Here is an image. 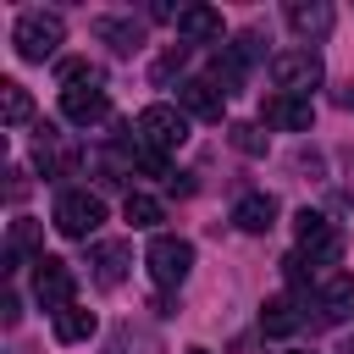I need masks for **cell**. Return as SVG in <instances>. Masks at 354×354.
<instances>
[{
    "mask_svg": "<svg viewBox=\"0 0 354 354\" xmlns=\"http://www.w3.org/2000/svg\"><path fill=\"white\" fill-rule=\"evenodd\" d=\"M61 39H66V22L55 11H22L17 28H11V44H17L22 61H50L61 50Z\"/></svg>",
    "mask_w": 354,
    "mask_h": 354,
    "instance_id": "cell-1",
    "label": "cell"
},
{
    "mask_svg": "<svg viewBox=\"0 0 354 354\" xmlns=\"http://www.w3.org/2000/svg\"><path fill=\"white\" fill-rule=\"evenodd\" d=\"M133 133H138V144H144V149L171 155V149H183V144H188V116H183L177 105H144V111L133 116Z\"/></svg>",
    "mask_w": 354,
    "mask_h": 354,
    "instance_id": "cell-2",
    "label": "cell"
},
{
    "mask_svg": "<svg viewBox=\"0 0 354 354\" xmlns=\"http://www.w3.org/2000/svg\"><path fill=\"white\" fill-rule=\"evenodd\" d=\"M144 266H149V282L171 293V288H183V277L194 271V243H188V238H171V232H155Z\"/></svg>",
    "mask_w": 354,
    "mask_h": 354,
    "instance_id": "cell-3",
    "label": "cell"
},
{
    "mask_svg": "<svg viewBox=\"0 0 354 354\" xmlns=\"http://www.w3.org/2000/svg\"><path fill=\"white\" fill-rule=\"evenodd\" d=\"M55 232L61 238H88V232H100V221H105V199L100 194H88V188H66L61 199H55Z\"/></svg>",
    "mask_w": 354,
    "mask_h": 354,
    "instance_id": "cell-4",
    "label": "cell"
},
{
    "mask_svg": "<svg viewBox=\"0 0 354 354\" xmlns=\"http://www.w3.org/2000/svg\"><path fill=\"white\" fill-rule=\"evenodd\" d=\"M266 72H271L277 94H310L321 83V55L315 50H277L266 61Z\"/></svg>",
    "mask_w": 354,
    "mask_h": 354,
    "instance_id": "cell-5",
    "label": "cell"
},
{
    "mask_svg": "<svg viewBox=\"0 0 354 354\" xmlns=\"http://www.w3.org/2000/svg\"><path fill=\"white\" fill-rule=\"evenodd\" d=\"M39 271H33V299L55 315V310H66L72 304V293H77V277H72V266L66 260H55V254H39L33 260Z\"/></svg>",
    "mask_w": 354,
    "mask_h": 354,
    "instance_id": "cell-6",
    "label": "cell"
},
{
    "mask_svg": "<svg viewBox=\"0 0 354 354\" xmlns=\"http://www.w3.org/2000/svg\"><path fill=\"white\" fill-rule=\"evenodd\" d=\"M61 116H66L72 127H94V122H105V116H111V94H105L100 83L61 88Z\"/></svg>",
    "mask_w": 354,
    "mask_h": 354,
    "instance_id": "cell-7",
    "label": "cell"
},
{
    "mask_svg": "<svg viewBox=\"0 0 354 354\" xmlns=\"http://www.w3.org/2000/svg\"><path fill=\"white\" fill-rule=\"evenodd\" d=\"M221 88L210 83V77H183L177 83V111L183 116H199V122H221Z\"/></svg>",
    "mask_w": 354,
    "mask_h": 354,
    "instance_id": "cell-8",
    "label": "cell"
},
{
    "mask_svg": "<svg viewBox=\"0 0 354 354\" xmlns=\"http://www.w3.org/2000/svg\"><path fill=\"white\" fill-rule=\"evenodd\" d=\"M260 116H266L271 127H282V133H310L315 105H310V94H271V100L260 105Z\"/></svg>",
    "mask_w": 354,
    "mask_h": 354,
    "instance_id": "cell-9",
    "label": "cell"
},
{
    "mask_svg": "<svg viewBox=\"0 0 354 354\" xmlns=\"http://www.w3.org/2000/svg\"><path fill=\"white\" fill-rule=\"evenodd\" d=\"M177 39L183 44H221V11L216 6H183L177 11Z\"/></svg>",
    "mask_w": 354,
    "mask_h": 354,
    "instance_id": "cell-10",
    "label": "cell"
},
{
    "mask_svg": "<svg viewBox=\"0 0 354 354\" xmlns=\"http://www.w3.org/2000/svg\"><path fill=\"white\" fill-rule=\"evenodd\" d=\"M127 260H133V243H94L88 249V266H94V282L100 288H122Z\"/></svg>",
    "mask_w": 354,
    "mask_h": 354,
    "instance_id": "cell-11",
    "label": "cell"
},
{
    "mask_svg": "<svg viewBox=\"0 0 354 354\" xmlns=\"http://www.w3.org/2000/svg\"><path fill=\"white\" fill-rule=\"evenodd\" d=\"M299 326H304V315H299V299L277 293V299H266V304H260V332H266V337H293Z\"/></svg>",
    "mask_w": 354,
    "mask_h": 354,
    "instance_id": "cell-12",
    "label": "cell"
},
{
    "mask_svg": "<svg viewBox=\"0 0 354 354\" xmlns=\"http://www.w3.org/2000/svg\"><path fill=\"white\" fill-rule=\"evenodd\" d=\"M288 28L299 33V39H326L332 33V6L326 0H299V6H288Z\"/></svg>",
    "mask_w": 354,
    "mask_h": 354,
    "instance_id": "cell-13",
    "label": "cell"
},
{
    "mask_svg": "<svg viewBox=\"0 0 354 354\" xmlns=\"http://www.w3.org/2000/svg\"><path fill=\"white\" fill-rule=\"evenodd\" d=\"M232 221H238L243 232H271V227H277V199H271V194H243V199L232 205Z\"/></svg>",
    "mask_w": 354,
    "mask_h": 354,
    "instance_id": "cell-14",
    "label": "cell"
},
{
    "mask_svg": "<svg viewBox=\"0 0 354 354\" xmlns=\"http://www.w3.org/2000/svg\"><path fill=\"white\" fill-rule=\"evenodd\" d=\"M94 39H105L116 55H133V50L144 44V28H138L133 17H100V22H94Z\"/></svg>",
    "mask_w": 354,
    "mask_h": 354,
    "instance_id": "cell-15",
    "label": "cell"
},
{
    "mask_svg": "<svg viewBox=\"0 0 354 354\" xmlns=\"http://www.w3.org/2000/svg\"><path fill=\"white\" fill-rule=\"evenodd\" d=\"M332 321H343V315H354V277L348 271H332L326 282H321V299H315Z\"/></svg>",
    "mask_w": 354,
    "mask_h": 354,
    "instance_id": "cell-16",
    "label": "cell"
},
{
    "mask_svg": "<svg viewBox=\"0 0 354 354\" xmlns=\"http://www.w3.org/2000/svg\"><path fill=\"white\" fill-rule=\"evenodd\" d=\"M39 243H44V221L17 216V221H11V243H6V271H17V266H22V254H28V249H39Z\"/></svg>",
    "mask_w": 354,
    "mask_h": 354,
    "instance_id": "cell-17",
    "label": "cell"
},
{
    "mask_svg": "<svg viewBox=\"0 0 354 354\" xmlns=\"http://www.w3.org/2000/svg\"><path fill=\"white\" fill-rule=\"evenodd\" d=\"M243 66H249V61H243L232 44H221L216 61H210V83H216L221 94H238V88H243Z\"/></svg>",
    "mask_w": 354,
    "mask_h": 354,
    "instance_id": "cell-18",
    "label": "cell"
},
{
    "mask_svg": "<svg viewBox=\"0 0 354 354\" xmlns=\"http://www.w3.org/2000/svg\"><path fill=\"white\" fill-rule=\"evenodd\" d=\"M88 337H94V310H83V304L55 310V343H88Z\"/></svg>",
    "mask_w": 354,
    "mask_h": 354,
    "instance_id": "cell-19",
    "label": "cell"
},
{
    "mask_svg": "<svg viewBox=\"0 0 354 354\" xmlns=\"http://www.w3.org/2000/svg\"><path fill=\"white\" fill-rule=\"evenodd\" d=\"M337 254H343V232H337V227H321L315 238L299 243V260H304V266H332Z\"/></svg>",
    "mask_w": 354,
    "mask_h": 354,
    "instance_id": "cell-20",
    "label": "cell"
},
{
    "mask_svg": "<svg viewBox=\"0 0 354 354\" xmlns=\"http://www.w3.org/2000/svg\"><path fill=\"white\" fill-rule=\"evenodd\" d=\"M28 116H33V100H28V88H22L17 77H6V83H0V122H6V127H22Z\"/></svg>",
    "mask_w": 354,
    "mask_h": 354,
    "instance_id": "cell-21",
    "label": "cell"
},
{
    "mask_svg": "<svg viewBox=\"0 0 354 354\" xmlns=\"http://www.w3.org/2000/svg\"><path fill=\"white\" fill-rule=\"evenodd\" d=\"M122 216H127L133 227H160L166 210H160V199H149V194H127V199H122Z\"/></svg>",
    "mask_w": 354,
    "mask_h": 354,
    "instance_id": "cell-22",
    "label": "cell"
},
{
    "mask_svg": "<svg viewBox=\"0 0 354 354\" xmlns=\"http://www.w3.org/2000/svg\"><path fill=\"white\" fill-rule=\"evenodd\" d=\"M227 138H232V149H238V155H266V133H260L254 122H232V127H227Z\"/></svg>",
    "mask_w": 354,
    "mask_h": 354,
    "instance_id": "cell-23",
    "label": "cell"
},
{
    "mask_svg": "<svg viewBox=\"0 0 354 354\" xmlns=\"http://www.w3.org/2000/svg\"><path fill=\"white\" fill-rule=\"evenodd\" d=\"M321 227H332V221H326V216H321V210H310V205H304V210H299V216H293V232H299V243H304V238H315V232H321Z\"/></svg>",
    "mask_w": 354,
    "mask_h": 354,
    "instance_id": "cell-24",
    "label": "cell"
},
{
    "mask_svg": "<svg viewBox=\"0 0 354 354\" xmlns=\"http://www.w3.org/2000/svg\"><path fill=\"white\" fill-rule=\"evenodd\" d=\"M183 55H188V44H177V50H166V55L155 61V83H166V77H171V72L183 66Z\"/></svg>",
    "mask_w": 354,
    "mask_h": 354,
    "instance_id": "cell-25",
    "label": "cell"
},
{
    "mask_svg": "<svg viewBox=\"0 0 354 354\" xmlns=\"http://www.w3.org/2000/svg\"><path fill=\"white\" fill-rule=\"evenodd\" d=\"M6 194H11V199H22V194H28V171H22V166H11V171H6Z\"/></svg>",
    "mask_w": 354,
    "mask_h": 354,
    "instance_id": "cell-26",
    "label": "cell"
},
{
    "mask_svg": "<svg viewBox=\"0 0 354 354\" xmlns=\"http://www.w3.org/2000/svg\"><path fill=\"white\" fill-rule=\"evenodd\" d=\"M0 315H6V326H17V315H22V304H17V293H6V304H0Z\"/></svg>",
    "mask_w": 354,
    "mask_h": 354,
    "instance_id": "cell-27",
    "label": "cell"
},
{
    "mask_svg": "<svg viewBox=\"0 0 354 354\" xmlns=\"http://www.w3.org/2000/svg\"><path fill=\"white\" fill-rule=\"evenodd\" d=\"M337 105H343V111H354V77H348V83L337 88Z\"/></svg>",
    "mask_w": 354,
    "mask_h": 354,
    "instance_id": "cell-28",
    "label": "cell"
},
{
    "mask_svg": "<svg viewBox=\"0 0 354 354\" xmlns=\"http://www.w3.org/2000/svg\"><path fill=\"white\" fill-rule=\"evenodd\" d=\"M188 354H210V348H188Z\"/></svg>",
    "mask_w": 354,
    "mask_h": 354,
    "instance_id": "cell-29",
    "label": "cell"
},
{
    "mask_svg": "<svg viewBox=\"0 0 354 354\" xmlns=\"http://www.w3.org/2000/svg\"><path fill=\"white\" fill-rule=\"evenodd\" d=\"M348 354H354V337H348Z\"/></svg>",
    "mask_w": 354,
    "mask_h": 354,
    "instance_id": "cell-30",
    "label": "cell"
}]
</instances>
